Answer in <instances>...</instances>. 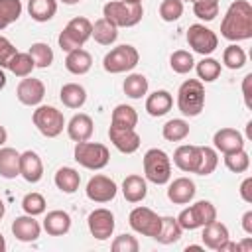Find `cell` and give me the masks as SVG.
Segmentation results:
<instances>
[{
  "mask_svg": "<svg viewBox=\"0 0 252 252\" xmlns=\"http://www.w3.org/2000/svg\"><path fill=\"white\" fill-rule=\"evenodd\" d=\"M220 35L228 41H244L252 37V6L248 0H234L222 22Z\"/></svg>",
  "mask_w": 252,
  "mask_h": 252,
  "instance_id": "6da1fadb",
  "label": "cell"
},
{
  "mask_svg": "<svg viewBox=\"0 0 252 252\" xmlns=\"http://www.w3.org/2000/svg\"><path fill=\"white\" fill-rule=\"evenodd\" d=\"M177 108L183 116H199L205 108V87L199 79H187L177 91Z\"/></svg>",
  "mask_w": 252,
  "mask_h": 252,
  "instance_id": "7a4b0ae2",
  "label": "cell"
},
{
  "mask_svg": "<svg viewBox=\"0 0 252 252\" xmlns=\"http://www.w3.org/2000/svg\"><path fill=\"white\" fill-rule=\"evenodd\" d=\"M144 16L142 4H130L124 0H110L102 6V18H106L116 28H132L140 24Z\"/></svg>",
  "mask_w": 252,
  "mask_h": 252,
  "instance_id": "3957f363",
  "label": "cell"
},
{
  "mask_svg": "<svg viewBox=\"0 0 252 252\" xmlns=\"http://www.w3.org/2000/svg\"><path fill=\"white\" fill-rule=\"evenodd\" d=\"M73 156H75V161H77L79 165H83L85 169H93V171L106 167L108 161H110V152H108V148H106L104 144L89 142V140L77 142Z\"/></svg>",
  "mask_w": 252,
  "mask_h": 252,
  "instance_id": "277c9868",
  "label": "cell"
},
{
  "mask_svg": "<svg viewBox=\"0 0 252 252\" xmlns=\"http://www.w3.org/2000/svg\"><path fill=\"white\" fill-rule=\"evenodd\" d=\"M91 32H93V24L91 20L77 16L73 20H69V24L63 28V32L57 37V43L63 51H73L77 47H83L87 43V39H91Z\"/></svg>",
  "mask_w": 252,
  "mask_h": 252,
  "instance_id": "5b68a950",
  "label": "cell"
},
{
  "mask_svg": "<svg viewBox=\"0 0 252 252\" xmlns=\"http://www.w3.org/2000/svg\"><path fill=\"white\" fill-rule=\"evenodd\" d=\"M144 175L148 181L156 185H165L171 179V159L169 156L159 150L152 148L144 154Z\"/></svg>",
  "mask_w": 252,
  "mask_h": 252,
  "instance_id": "8992f818",
  "label": "cell"
},
{
  "mask_svg": "<svg viewBox=\"0 0 252 252\" xmlns=\"http://www.w3.org/2000/svg\"><path fill=\"white\" fill-rule=\"evenodd\" d=\"M140 61V53L134 45L130 43H122V45H116L112 47L104 59H102V67L106 73H112V75H118V73H126V71H132Z\"/></svg>",
  "mask_w": 252,
  "mask_h": 252,
  "instance_id": "52a82bcc",
  "label": "cell"
},
{
  "mask_svg": "<svg viewBox=\"0 0 252 252\" xmlns=\"http://www.w3.org/2000/svg\"><path fill=\"white\" fill-rule=\"evenodd\" d=\"M175 219L183 230H195V228H201V226L217 220V209L211 201L203 199V201H197L191 207L183 209Z\"/></svg>",
  "mask_w": 252,
  "mask_h": 252,
  "instance_id": "ba28073f",
  "label": "cell"
},
{
  "mask_svg": "<svg viewBox=\"0 0 252 252\" xmlns=\"http://www.w3.org/2000/svg\"><path fill=\"white\" fill-rule=\"evenodd\" d=\"M33 126L45 136V138H57L63 128H65V116L61 110H57L55 106H47V104H37V108L33 110Z\"/></svg>",
  "mask_w": 252,
  "mask_h": 252,
  "instance_id": "9c48e42d",
  "label": "cell"
},
{
  "mask_svg": "<svg viewBox=\"0 0 252 252\" xmlns=\"http://www.w3.org/2000/svg\"><path fill=\"white\" fill-rule=\"evenodd\" d=\"M128 222H130L132 230H136L138 234L156 238L159 232V226H161V217L158 213H154L150 207H136L130 211Z\"/></svg>",
  "mask_w": 252,
  "mask_h": 252,
  "instance_id": "30bf717a",
  "label": "cell"
},
{
  "mask_svg": "<svg viewBox=\"0 0 252 252\" xmlns=\"http://www.w3.org/2000/svg\"><path fill=\"white\" fill-rule=\"evenodd\" d=\"M187 43H189V47H191L195 53L207 57V55H211V53L219 47V37H217V33H215L213 30H209L207 26H203V24H193V26H189V30H187Z\"/></svg>",
  "mask_w": 252,
  "mask_h": 252,
  "instance_id": "8fae6325",
  "label": "cell"
},
{
  "mask_svg": "<svg viewBox=\"0 0 252 252\" xmlns=\"http://www.w3.org/2000/svg\"><path fill=\"white\" fill-rule=\"evenodd\" d=\"M85 193L93 203H108L116 197L118 187H116L114 179H110L108 175L96 173L89 179V183L85 187Z\"/></svg>",
  "mask_w": 252,
  "mask_h": 252,
  "instance_id": "7c38bea8",
  "label": "cell"
},
{
  "mask_svg": "<svg viewBox=\"0 0 252 252\" xmlns=\"http://www.w3.org/2000/svg\"><path fill=\"white\" fill-rule=\"evenodd\" d=\"M87 224H89V232L96 238V240H108L114 232V215L108 211V209H94L89 219H87Z\"/></svg>",
  "mask_w": 252,
  "mask_h": 252,
  "instance_id": "4fadbf2b",
  "label": "cell"
},
{
  "mask_svg": "<svg viewBox=\"0 0 252 252\" xmlns=\"http://www.w3.org/2000/svg\"><path fill=\"white\" fill-rule=\"evenodd\" d=\"M16 96L22 104L26 106H37L43 96H45V85L43 81L39 79H33V77H24L20 83H18V89H16Z\"/></svg>",
  "mask_w": 252,
  "mask_h": 252,
  "instance_id": "5bb4252c",
  "label": "cell"
},
{
  "mask_svg": "<svg viewBox=\"0 0 252 252\" xmlns=\"http://www.w3.org/2000/svg\"><path fill=\"white\" fill-rule=\"evenodd\" d=\"M108 138L112 146L122 154H134L142 144V138L134 128H118L112 124L108 128Z\"/></svg>",
  "mask_w": 252,
  "mask_h": 252,
  "instance_id": "9a60e30c",
  "label": "cell"
},
{
  "mask_svg": "<svg viewBox=\"0 0 252 252\" xmlns=\"http://www.w3.org/2000/svg\"><path fill=\"white\" fill-rule=\"evenodd\" d=\"M20 175L28 183L41 181V177H43V161H41L37 152L26 150L24 154H20Z\"/></svg>",
  "mask_w": 252,
  "mask_h": 252,
  "instance_id": "2e32d148",
  "label": "cell"
},
{
  "mask_svg": "<svg viewBox=\"0 0 252 252\" xmlns=\"http://www.w3.org/2000/svg\"><path fill=\"white\" fill-rule=\"evenodd\" d=\"M12 234L20 242H33L41 234V224L32 217V215H22L16 217L12 222Z\"/></svg>",
  "mask_w": 252,
  "mask_h": 252,
  "instance_id": "e0dca14e",
  "label": "cell"
},
{
  "mask_svg": "<svg viewBox=\"0 0 252 252\" xmlns=\"http://www.w3.org/2000/svg\"><path fill=\"white\" fill-rule=\"evenodd\" d=\"M195 193H197V187H195V183L189 177H177L167 187V199L173 205H187V203H191Z\"/></svg>",
  "mask_w": 252,
  "mask_h": 252,
  "instance_id": "ac0fdd59",
  "label": "cell"
},
{
  "mask_svg": "<svg viewBox=\"0 0 252 252\" xmlns=\"http://www.w3.org/2000/svg\"><path fill=\"white\" fill-rule=\"evenodd\" d=\"M199 159H201L199 146L193 144H183L173 152V163L185 173H195L199 167Z\"/></svg>",
  "mask_w": 252,
  "mask_h": 252,
  "instance_id": "d6986e66",
  "label": "cell"
},
{
  "mask_svg": "<svg viewBox=\"0 0 252 252\" xmlns=\"http://www.w3.org/2000/svg\"><path fill=\"white\" fill-rule=\"evenodd\" d=\"M67 136L73 140V142H85L93 136V130H94V124H93V118L85 112H79L75 114L67 124Z\"/></svg>",
  "mask_w": 252,
  "mask_h": 252,
  "instance_id": "ffe728a7",
  "label": "cell"
},
{
  "mask_svg": "<svg viewBox=\"0 0 252 252\" xmlns=\"http://www.w3.org/2000/svg\"><path fill=\"white\" fill-rule=\"evenodd\" d=\"M213 146H215L217 152L228 154V152H234V150L244 148V138L234 128H220L213 136Z\"/></svg>",
  "mask_w": 252,
  "mask_h": 252,
  "instance_id": "44dd1931",
  "label": "cell"
},
{
  "mask_svg": "<svg viewBox=\"0 0 252 252\" xmlns=\"http://www.w3.org/2000/svg\"><path fill=\"white\" fill-rule=\"evenodd\" d=\"M173 106V96L169 91L165 89H159V91H154L152 94H148L146 98V110L150 116L158 118V116H163L171 110Z\"/></svg>",
  "mask_w": 252,
  "mask_h": 252,
  "instance_id": "7402d4cb",
  "label": "cell"
},
{
  "mask_svg": "<svg viewBox=\"0 0 252 252\" xmlns=\"http://www.w3.org/2000/svg\"><path fill=\"white\" fill-rule=\"evenodd\" d=\"M69 228H71V217L65 211H59V209L49 211L43 219V230L49 236H63L69 232Z\"/></svg>",
  "mask_w": 252,
  "mask_h": 252,
  "instance_id": "603a6c76",
  "label": "cell"
},
{
  "mask_svg": "<svg viewBox=\"0 0 252 252\" xmlns=\"http://www.w3.org/2000/svg\"><path fill=\"white\" fill-rule=\"evenodd\" d=\"M122 195L128 203H140L146 199L148 195V183L142 175H128L124 181H122Z\"/></svg>",
  "mask_w": 252,
  "mask_h": 252,
  "instance_id": "cb8c5ba5",
  "label": "cell"
},
{
  "mask_svg": "<svg viewBox=\"0 0 252 252\" xmlns=\"http://www.w3.org/2000/svg\"><path fill=\"white\" fill-rule=\"evenodd\" d=\"M91 67H93V57L83 47H77V49L69 51L67 57H65V69L73 75H85V73L91 71Z\"/></svg>",
  "mask_w": 252,
  "mask_h": 252,
  "instance_id": "d4e9b609",
  "label": "cell"
},
{
  "mask_svg": "<svg viewBox=\"0 0 252 252\" xmlns=\"http://www.w3.org/2000/svg\"><path fill=\"white\" fill-rule=\"evenodd\" d=\"M59 98H61L63 106L77 110L87 102V91L79 83H65L59 91Z\"/></svg>",
  "mask_w": 252,
  "mask_h": 252,
  "instance_id": "484cf974",
  "label": "cell"
},
{
  "mask_svg": "<svg viewBox=\"0 0 252 252\" xmlns=\"http://www.w3.org/2000/svg\"><path fill=\"white\" fill-rule=\"evenodd\" d=\"M201 238H203V244H205L207 248L217 250L222 242H226V240L230 238V234H228V228H226L222 222L213 220V222H209V224L203 226V234H201Z\"/></svg>",
  "mask_w": 252,
  "mask_h": 252,
  "instance_id": "4316f807",
  "label": "cell"
},
{
  "mask_svg": "<svg viewBox=\"0 0 252 252\" xmlns=\"http://www.w3.org/2000/svg\"><path fill=\"white\" fill-rule=\"evenodd\" d=\"M53 181H55V187H57L61 193L71 195V193H75V191L79 189V185H81V175H79L77 169L65 165V167H59V169L55 171Z\"/></svg>",
  "mask_w": 252,
  "mask_h": 252,
  "instance_id": "83f0119b",
  "label": "cell"
},
{
  "mask_svg": "<svg viewBox=\"0 0 252 252\" xmlns=\"http://www.w3.org/2000/svg\"><path fill=\"white\" fill-rule=\"evenodd\" d=\"M0 175L4 179L20 175V152L14 148H0Z\"/></svg>",
  "mask_w": 252,
  "mask_h": 252,
  "instance_id": "f1b7e54d",
  "label": "cell"
},
{
  "mask_svg": "<svg viewBox=\"0 0 252 252\" xmlns=\"http://www.w3.org/2000/svg\"><path fill=\"white\" fill-rule=\"evenodd\" d=\"M91 37L100 43V45H112L118 37V28L114 24H110L106 18H98L94 24H93V32H91Z\"/></svg>",
  "mask_w": 252,
  "mask_h": 252,
  "instance_id": "f546056e",
  "label": "cell"
},
{
  "mask_svg": "<svg viewBox=\"0 0 252 252\" xmlns=\"http://www.w3.org/2000/svg\"><path fill=\"white\" fill-rule=\"evenodd\" d=\"M57 12V0H28V14L35 22H49Z\"/></svg>",
  "mask_w": 252,
  "mask_h": 252,
  "instance_id": "4dcf8cb0",
  "label": "cell"
},
{
  "mask_svg": "<svg viewBox=\"0 0 252 252\" xmlns=\"http://www.w3.org/2000/svg\"><path fill=\"white\" fill-rule=\"evenodd\" d=\"M181 232H183V228L179 226L175 217H161V226L154 240H158L159 244H173L181 238Z\"/></svg>",
  "mask_w": 252,
  "mask_h": 252,
  "instance_id": "1f68e13d",
  "label": "cell"
},
{
  "mask_svg": "<svg viewBox=\"0 0 252 252\" xmlns=\"http://www.w3.org/2000/svg\"><path fill=\"white\" fill-rule=\"evenodd\" d=\"M110 124L118 126V128H136V124H138L136 108L130 106V104H116L114 110H112Z\"/></svg>",
  "mask_w": 252,
  "mask_h": 252,
  "instance_id": "d6a6232c",
  "label": "cell"
},
{
  "mask_svg": "<svg viewBox=\"0 0 252 252\" xmlns=\"http://www.w3.org/2000/svg\"><path fill=\"white\" fill-rule=\"evenodd\" d=\"M124 94L130 98H142L144 94H148V79L142 73H130L124 79Z\"/></svg>",
  "mask_w": 252,
  "mask_h": 252,
  "instance_id": "836d02e7",
  "label": "cell"
},
{
  "mask_svg": "<svg viewBox=\"0 0 252 252\" xmlns=\"http://www.w3.org/2000/svg\"><path fill=\"white\" fill-rule=\"evenodd\" d=\"M161 136L167 142H181L189 136V124L183 118H171L163 124L161 128Z\"/></svg>",
  "mask_w": 252,
  "mask_h": 252,
  "instance_id": "e575fe53",
  "label": "cell"
},
{
  "mask_svg": "<svg viewBox=\"0 0 252 252\" xmlns=\"http://www.w3.org/2000/svg\"><path fill=\"white\" fill-rule=\"evenodd\" d=\"M10 73H14L16 77H30L32 75V71L35 69V65H33V59H32V55L30 53H24V51H18L12 59H10V63H8V67H6Z\"/></svg>",
  "mask_w": 252,
  "mask_h": 252,
  "instance_id": "d590c367",
  "label": "cell"
},
{
  "mask_svg": "<svg viewBox=\"0 0 252 252\" xmlns=\"http://www.w3.org/2000/svg\"><path fill=\"white\" fill-rule=\"evenodd\" d=\"M220 63L217 61V59H213V57H203L197 65H195V71H197V77H199V81L201 83H213V81H217L219 79V75H220Z\"/></svg>",
  "mask_w": 252,
  "mask_h": 252,
  "instance_id": "8d00e7d4",
  "label": "cell"
},
{
  "mask_svg": "<svg viewBox=\"0 0 252 252\" xmlns=\"http://www.w3.org/2000/svg\"><path fill=\"white\" fill-rule=\"evenodd\" d=\"M22 10L24 6L20 0H0V32L10 24L18 22V18L22 16Z\"/></svg>",
  "mask_w": 252,
  "mask_h": 252,
  "instance_id": "74e56055",
  "label": "cell"
},
{
  "mask_svg": "<svg viewBox=\"0 0 252 252\" xmlns=\"http://www.w3.org/2000/svg\"><path fill=\"white\" fill-rule=\"evenodd\" d=\"M224 165L232 173H244L250 167V156L244 148L228 152V154H224Z\"/></svg>",
  "mask_w": 252,
  "mask_h": 252,
  "instance_id": "f35d334b",
  "label": "cell"
},
{
  "mask_svg": "<svg viewBox=\"0 0 252 252\" xmlns=\"http://www.w3.org/2000/svg\"><path fill=\"white\" fill-rule=\"evenodd\" d=\"M33 59V65L37 69H47L51 63H53V49L43 43V41H37V43H32L30 51H28Z\"/></svg>",
  "mask_w": 252,
  "mask_h": 252,
  "instance_id": "ab89813d",
  "label": "cell"
},
{
  "mask_svg": "<svg viewBox=\"0 0 252 252\" xmlns=\"http://www.w3.org/2000/svg\"><path fill=\"white\" fill-rule=\"evenodd\" d=\"M199 152H201V159H199V167L195 173L197 175H211L219 165L217 150L211 146H199Z\"/></svg>",
  "mask_w": 252,
  "mask_h": 252,
  "instance_id": "60d3db41",
  "label": "cell"
},
{
  "mask_svg": "<svg viewBox=\"0 0 252 252\" xmlns=\"http://www.w3.org/2000/svg\"><path fill=\"white\" fill-rule=\"evenodd\" d=\"M169 67H171L175 73L185 75V73H189V71L195 67V59H193V55H191L189 51L177 49V51H173L171 57H169Z\"/></svg>",
  "mask_w": 252,
  "mask_h": 252,
  "instance_id": "b9f144b4",
  "label": "cell"
},
{
  "mask_svg": "<svg viewBox=\"0 0 252 252\" xmlns=\"http://www.w3.org/2000/svg\"><path fill=\"white\" fill-rule=\"evenodd\" d=\"M45 207H47V203H45V197L41 193L32 191V193H26L24 199H22V209H24L26 215H32V217L43 215Z\"/></svg>",
  "mask_w": 252,
  "mask_h": 252,
  "instance_id": "7bdbcfd3",
  "label": "cell"
},
{
  "mask_svg": "<svg viewBox=\"0 0 252 252\" xmlns=\"http://www.w3.org/2000/svg\"><path fill=\"white\" fill-rule=\"evenodd\" d=\"M193 14L205 22L215 20L219 16V0H193Z\"/></svg>",
  "mask_w": 252,
  "mask_h": 252,
  "instance_id": "ee69618b",
  "label": "cell"
},
{
  "mask_svg": "<svg viewBox=\"0 0 252 252\" xmlns=\"http://www.w3.org/2000/svg\"><path fill=\"white\" fill-rule=\"evenodd\" d=\"M222 63H224L228 69H232V71L244 67V63H246V53H244V49L238 47L236 43L228 45V47L222 51Z\"/></svg>",
  "mask_w": 252,
  "mask_h": 252,
  "instance_id": "f6af8a7d",
  "label": "cell"
},
{
  "mask_svg": "<svg viewBox=\"0 0 252 252\" xmlns=\"http://www.w3.org/2000/svg\"><path fill=\"white\" fill-rule=\"evenodd\" d=\"M181 16H183V2L181 0H161L159 18L163 22H177Z\"/></svg>",
  "mask_w": 252,
  "mask_h": 252,
  "instance_id": "bcb514c9",
  "label": "cell"
},
{
  "mask_svg": "<svg viewBox=\"0 0 252 252\" xmlns=\"http://www.w3.org/2000/svg\"><path fill=\"white\" fill-rule=\"evenodd\" d=\"M110 248H112V252H138L140 250V242L132 234H118L112 240Z\"/></svg>",
  "mask_w": 252,
  "mask_h": 252,
  "instance_id": "7dc6e473",
  "label": "cell"
},
{
  "mask_svg": "<svg viewBox=\"0 0 252 252\" xmlns=\"http://www.w3.org/2000/svg\"><path fill=\"white\" fill-rule=\"evenodd\" d=\"M16 53H18V49L14 47V43H12L8 37L0 35V67H2V69L8 67L10 59H12Z\"/></svg>",
  "mask_w": 252,
  "mask_h": 252,
  "instance_id": "c3c4849f",
  "label": "cell"
},
{
  "mask_svg": "<svg viewBox=\"0 0 252 252\" xmlns=\"http://www.w3.org/2000/svg\"><path fill=\"white\" fill-rule=\"evenodd\" d=\"M240 197L244 203H252V177H246L242 183H240Z\"/></svg>",
  "mask_w": 252,
  "mask_h": 252,
  "instance_id": "681fc988",
  "label": "cell"
},
{
  "mask_svg": "<svg viewBox=\"0 0 252 252\" xmlns=\"http://www.w3.org/2000/svg\"><path fill=\"white\" fill-rule=\"evenodd\" d=\"M250 83H252V73H248L242 81V93H244V104L252 108V93H250Z\"/></svg>",
  "mask_w": 252,
  "mask_h": 252,
  "instance_id": "f907efd6",
  "label": "cell"
},
{
  "mask_svg": "<svg viewBox=\"0 0 252 252\" xmlns=\"http://www.w3.org/2000/svg\"><path fill=\"white\" fill-rule=\"evenodd\" d=\"M242 228L246 234H252V211H246L242 215Z\"/></svg>",
  "mask_w": 252,
  "mask_h": 252,
  "instance_id": "816d5d0a",
  "label": "cell"
},
{
  "mask_svg": "<svg viewBox=\"0 0 252 252\" xmlns=\"http://www.w3.org/2000/svg\"><path fill=\"white\" fill-rule=\"evenodd\" d=\"M217 250H219V252H240V250H238V242H232L230 238H228L226 242H222Z\"/></svg>",
  "mask_w": 252,
  "mask_h": 252,
  "instance_id": "f5cc1de1",
  "label": "cell"
},
{
  "mask_svg": "<svg viewBox=\"0 0 252 252\" xmlns=\"http://www.w3.org/2000/svg\"><path fill=\"white\" fill-rule=\"evenodd\" d=\"M238 250H240V252H252V238H244V240L238 244Z\"/></svg>",
  "mask_w": 252,
  "mask_h": 252,
  "instance_id": "db71d44e",
  "label": "cell"
},
{
  "mask_svg": "<svg viewBox=\"0 0 252 252\" xmlns=\"http://www.w3.org/2000/svg\"><path fill=\"white\" fill-rule=\"evenodd\" d=\"M6 140H8V132H6V128L0 124V148L6 144Z\"/></svg>",
  "mask_w": 252,
  "mask_h": 252,
  "instance_id": "11a10c76",
  "label": "cell"
},
{
  "mask_svg": "<svg viewBox=\"0 0 252 252\" xmlns=\"http://www.w3.org/2000/svg\"><path fill=\"white\" fill-rule=\"evenodd\" d=\"M6 87V75H4V71H2V67H0V91Z\"/></svg>",
  "mask_w": 252,
  "mask_h": 252,
  "instance_id": "9f6ffc18",
  "label": "cell"
},
{
  "mask_svg": "<svg viewBox=\"0 0 252 252\" xmlns=\"http://www.w3.org/2000/svg\"><path fill=\"white\" fill-rule=\"evenodd\" d=\"M4 250H6V240H4V236L0 232V252H4Z\"/></svg>",
  "mask_w": 252,
  "mask_h": 252,
  "instance_id": "6f0895ef",
  "label": "cell"
},
{
  "mask_svg": "<svg viewBox=\"0 0 252 252\" xmlns=\"http://www.w3.org/2000/svg\"><path fill=\"white\" fill-rule=\"evenodd\" d=\"M4 215H6V205H4V201L0 199V219H2Z\"/></svg>",
  "mask_w": 252,
  "mask_h": 252,
  "instance_id": "680465c9",
  "label": "cell"
},
{
  "mask_svg": "<svg viewBox=\"0 0 252 252\" xmlns=\"http://www.w3.org/2000/svg\"><path fill=\"white\" fill-rule=\"evenodd\" d=\"M185 250H203V246H199V244H189Z\"/></svg>",
  "mask_w": 252,
  "mask_h": 252,
  "instance_id": "91938a15",
  "label": "cell"
},
{
  "mask_svg": "<svg viewBox=\"0 0 252 252\" xmlns=\"http://www.w3.org/2000/svg\"><path fill=\"white\" fill-rule=\"evenodd\" d=\"M59 2H63V4H67V6H73V4H79L81 0H59Z\"/></svg>",
  "mask_w": 252,
  "mask_h": 252,
  "instance_id": "94428289",
  "label": "cell"
},
{
  "mask_svg": "<svg viewBox=\"0 0 252 252\" xmlns=\"http://www.w3.org/2000/svg\"><path fill=\"white\" fill-rule=\"evenodd\" d=\"M246 134H248V138H252V122L246 124Z\"/></svg>",
  "mask_w": 252,
  "mask_h": 252,
  "instance_id": "6125c7cd",
  "label": "cell"
},
{
  "mask_svg": "<svg viewBox=\"0 0 252 252\" xmlns=\"http://www.w3.org/2000/svg\"><path fill=\"white\" fill-rule=\"evenodd\" d=\"M124 2H130V4H142V0H124Z\"/></svg>",
  "mask_w": 252,
  "mask_h": 252,
  "instance_id": "be15d7a7",
  "label": "cell"
},
{
  "mask_svg": "<svg viewBox=\"0 0 252 252\" xmlns=\"http://www.w3.org/2000/svg\"><path fill=\"white\" fill-rule=\"evenodd\" d=\"M181 2H193V0H181Z\"/></svg>",
  "mask_w": 252,
  "mask_h": 252,
  "instance_id": "e7e4bbea",
  "label": "cell"
}]
</instances>
